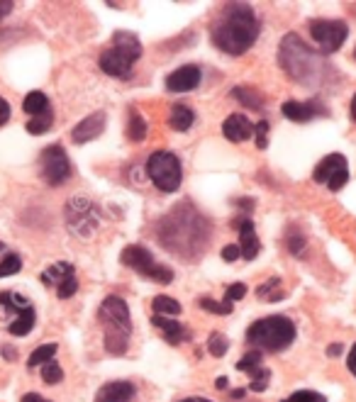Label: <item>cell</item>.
Listing matches in <instances>:
<instances>
[{
  "instance_id": "obj_1",
  "label": "cell",
  "mask_w": 356,
  "mask_h": 402,
  "mask_svg": "<svg viewBox=\"0 0 356 402\" xmlns=\"http://www.w3.org/2000/svg\"><path fill=\"white\" fill-rule=\"evenodd\" d=\"M259 17L256 13L244 3H227L220 8L217 17L212 20L210 39L220 52L239 57L249 52L251 44L259 37Z\"/></svg>"
},
{
  "instance_id": "obj_2",
  "label": "cell",
  "mask_w": 356,
  "mask_h": 402,
  "mask_svg": "<svg viewBox=\"0 0 356 402\" xmlns=\"http://www.w3.org/2000/svg\"><path fill=\"white\" fill-rule=\"evenodd\" d=\"M279 61L293 81L305 86H320L329 76V64L318 49H310L298 34H285L279 49Z\"/></svg>"
},
{
  "instance_id": "obj_3",
  "label": "cell",
  "mask_w": 356,
  "mask_h": 402,
  "mask_svg": "<svg viewBox=\"0 0 356 402\" xmlns=\"http://www.w3.org/2000/svg\"><path fill=\"white\" fill-rule=\"evenodd\" d=\"M98 317H101L103 329H105V339H103L105 341V351L112 356H122L127 351L132 334V317L127 302L117 295L105 297L101 302Z\"/></svg>"
},
{
  "instance_id": "obj_4",
  "label": "cell",
  "mask_w": 356,
  "mask_h": 402,
  "mask_svg": "<svg viewBox=\"0 0 356 402\" xmlns=\"http://www.w3.org/2000/svg\"><path fill=\"white\" fill-rule=\"evenodd\" d=\"M295 339V325L285 315H269L264 320H256L246 329V344H251L256 351H269L279 354L285 351Z\"/></svg>"
},
{
  "instance_id": "obj_5",
  "label": "cell",
  "mask_w": 356,
  "mask_h": 402,
  "mask_svg": "<svg viewBox=\"0 0 356 402\" xmlns=\"http://www.w3.org/2000/svg\"><path fill=\"white\" fill-rule=\"evenodd\" d=\"M140 57H142L140 39H137L132 32H115L110 47L103 49L98 64H101V68L107 73V76L130 78L132 66L140 61Z\"/></svg>"
},
{
  "instance_id": "obj_6",
  "label": "cell",
  "mask_w": 356,
  "mask_h": 402,
  "mask_svg": "<svg viewBox=\"0 0 356 402\" xmlns=\"http://www.w3.org/2000/svg\"><path fill=\"white\" fill-rule=\"evenodd\" d=\"M147 176L151 178V183H154L161 193H174L181 188V181H183L181 161H178V156L171 151H156L151 154L149 161H147Z\"/></svg>"
},
{
  "instance_id": "obj_7",
  "label": "cell",
  "mask_w": 356,
  "mask_h": 402,
  "mask_svg": "<svg viewBox=\"0 0 356 402\" xmlns=\"http://www.w3.org/2000/svg\"><path fill=\"white\" fill-rule=\"evenodd\" d=\"M120 261L127 268H132L135 273L149 278V281L164 283V285H169V283L174 281V271H171L169 266H161L159 261L151 256V251L144 249V246H140V244L125 246V251L120 254Z\"/></svg>"
},
{
  "instance_id": "obj_8",
  "label": "cell",
  "mask_w": 356,
  "mask_h": 402,
  "mask_svg": "<svg viewBox=\"0 0 356 402\" xmlns=\"http://www.w3.org/2000/svg\"><path fill=\"white\" fill-rule=\"evenodd\" d=\"M310 34L320 54H334L347 42L349 27L344 20H310Z\"/></svg>"
},
{
  "instance_id": "obj_9",
  "label": "cell",
  "mask_w": 356,
  "mask_h": 402,
  "mask_svg": "<svg viewBox=\"0 0 356 402\" xmlns=\"http://www.w3.org/2000/svg\"><path fill=\"white\" fill-rule=\"evenodd\" d=\"M39 173H42L44 181L54 188L61 186V183H66L68 178H71L73 168H71V161H68L66 151H64V147L52 144V147H47L42 154H39Z\"/></svg>"
},
{
  "instance_id": "obj_10",
  "label": "cell",
  "mask_w": 356,
  "mask_h": 402,
  "mask_svg": "<svg viewBox=\"0 0 356 402\" xmlns=\"http://www.w3.org/2000/svg\"><path fill=\"white\" fill-rule=\"evenodd\" d=\"M315 183H325L329 191L339 193L349 181V168H347V156L344 154H327L322 161L315 166L313 171Z\"/></svg>"
},
{
  "instance_id": "obj_11",
  "label": "cell",
  "mask_w": 356,
  "mask_h": 402,
  "mask_svg": "<svg viewBox=\"0 0 356 402\" xmlns=\"http://www.w3.org/2000/svg\"><path fill=\"white\" fill-rule=\"evenodd\" d=\"M66 220L71 225V230L81 237H91L98 227V210L93 202L76 198L66 205Z\"/></svg>"
},
{
  "instance_id": "obj_12",
  "label": "cell",
  "mask_w": 356,
  "mask_h": 402,
  "mask_svg": "<svg viewBox=\"0 0 356 402\" xmlns=\"http://www.w3.org/2000/svg\"><path fill=\"white\" fill-rule=\"evenodd\" d=\"M200 83V68L195 64H186V66L176 68L166 76V91L171 93H188L193 88H198Z\"/></svg>"
},
{
  "instance_id": "obj_13",
  "label": "cell",
  "mask_w": 356,
  "mask_h": 402,
  "mask_svg": "<svg viewBox=\"0 0 356 402\" xmlns=\"http://www.w3.org/2000/svg\"><path fill=\"white\" fill-rule=\"evenodd\" d=\"M105 112H93V115H88L86 120H81L76 127H73L71 132V139L76 144H86V142H93V139H98L105 130Z\"/></svg>"
},
{
  "instance_id": "obj_14",
  "label": "cell",
  "mask_w": 356,
  "mask_h": 402,
  "mask_svg": "<svg viewBox=\"0 0 356 402\" xmlns=\"http://www.w3.org/2000/svg\"><path fill=\"white\" fill-rule=\"evenodd\" d=\"M232 225H235V230L239 232V249H242V256H244L246 261L256 259V256H259L261 244H259V237H256L251 220H235Z\"/></svg>"
},
{
  "instance_id": "obj_15",
  "label": "cell",
  "mask_w": 356,
  "mask_h": 402,
  "mask_svg": "<svg viewBox=\"0 0 356 402\" xmlns=\"http://www.w3.org/2000/svg\"><path fill=\"white\" fill-rule=\"evenodd\" d=\"M132 398H135V385L130 380H112L96 393V402H132Z\"/></svg>"
},
{
  "instance_id": "obj_16",
  "label": "cell",
  "mask_w": 356,
  "mask_h": 402,
  "mask_svg": "<svg viewBox=\"0 0 356 402\" xmlns=\"http://www.w3.org/2000/svg\"><path fill=\"white\" fill-rule=\"evenodd\" d=\"M222 134H225L230 142L239 144V142H246V139L254 134V125H251V122L246 120L244 115L235 112V115H230L225 120V125H222Z\"/></svg>"
},
{
  "instance_id": "obj_17",
  "label": "cell",
  "mask_w": 356,
  "mask_h": 402,
  "mask_svg": "<svg viewBox=\"0 0 356 402\" xmlns=\"http://www.w3.org/2000/svg\"><path fill=\"white\" fill-rule=\"evenodd\" d=\"M320 110H322V107H320L318 103H313V100H305V103L288 100L283 105V115L288 117L290 122H310V120H315V117L320 115Z\"/></svg>"
},
{
  "instance_id": "obj_18",
  "label": "cell",
  "mask_w": 356,
  "mask_h": 402,
  "mask_svg": "<svg viewBox=\"0 0 356 402\" xmlns=\"http://www.w3.org/2000/svg\"><path fill=\"white\" fill-rule=\"evenodd\" d=\"M151 325H154L156 329L164 332L166 341H169V344H174V346L181 344L183 336H186V329H183V325H181V322H176V320H171V317L154 315V317H151Z\"/></svg>"
},
{
  "instance_id": "obj_19",
  "label": "cell",
  "mask_w": 356,
  "mask_h": 402,
  "mask_svg": "<svg viewBox=\"0 0 356 402\" xmlns=\"http://www.w3.org/2000/svg\"><path fill=\"white\" fill-rule=\"evenodd\" d=\"M232 98L235 100H239L244 107H249V110H261L266 103L264 93L259 91V88L254 86H235L232 88Z\"/></svg>"
},
{
  "instance_id": "obj_20",
  "label": "cell",
  "mask_w": 356,
  "mask_h": 402,
  "mask_svg": "<svg viewBox=\"0 0 356 402\" xmlns=\"http://www.w3.org/2000/svg\"><path fill=\"white\" fill-rule=\"evenodd\" d=\"M193 122H195V115H193V110L188 105H174V107H171V117H169L171 130L186 132V130H191Z\"/></svg>"
},
{
  "instance_id": "obj_21",
  "label": "cell",
  "mask_w": 356,
  "mask_h": 402,
  "mask_svg": "<svg viewBox=\"0 0 356 402\" xmlns=\"http://www.w3.org/2000/svg\"><path fill=\"white\" fill-rule=\"evenodd\" d=\"M34 322H37V315H34L32 307H27V310H22L17 317H15V322L8 327V329H10V334H13V336H24V334H29V332H32Z\"/></svg>"
},
{
  "instance_id": "obj_22",
  "label": "cell",
  "mask_w": 356,
  "mask_h": 402,
  "mask_svg": "<svg viewBox=\"0 0 356 402\" xmlns=\"http://www.w3.org/2000/svg\"><path fill=\"white\" fill-rule=\"evenodd\" d=\"M49 98L44 96L42 91H32V93H27V98H24V103H22V110L27 112V115H32V117H37L39 112H44V110H49Z\"/></svg>"
},
{
  "instance_id": "obj_23",
  "label": "cell",
  "mask_w": 356,
  "mask_h": 402,
  "mask_svg": "<svg viewBox=\"0 0 356 402\" xmlns=\"http://www.w3.org/2000/svg\"><path fill=\"white\" fill-rule=\"evenodd\" d=\"M261 368H264V366H261V351H256V349H251L249 354H244L239 361H237V371H239V373H246L249 378H254Z\"/></svg>"
},
{
  "instance_id": "obj_24",
  "label": "cell",
  "mask_w": 356,
  "mask_h": 402,
  "mask_svg": "<svg viewBox=\"0 0 356 402\" xmlns=\"http://www.w3.org/2000/svg\"><path fill=\"white\" fill-rule=\"evenodd\" d=\"M68 276H73V266L66 264V261H61V264L49 266V271L42 273V283H47V285H59V283Z\"/></svg>"
},
{
  "instance_id": "obj_25",
  "label": "cell",
  "mask_w": 356,
  "mask_h": 402,
  "mask_svg": "<svg viewBox=\"0 0 356 402\" xmlns=\"http://www.w3.org/2000/svg\"><path fill=\"white\" fill-rule=\"evenodd\" d=\"M151 307H154V312L161 317L181 315V305H178V300H174V297H169V295H156L154 300H151Z\"/></svg>"
},
{
  "instance_id": "obj_26",
  "label": "cell",
  "mask_w": 356,
  "mask_h": 402,
  "mask_svg": "<svg viewBox=\"0 0 356 402\" xmlns=\"http://www.w3.org/2000/svg\"><path fill=\"white\" fill-rule=\"evenodd\" d=\"M57 349H59L57 344H42L39 349H34L32 354H29L27 366H29V368H37V366L49 364V361L54 359V354H57Z\"/></svg>"
},
{
  "instance_id": "obj_27",
  "label": "cell",
  "mask_w": 356,
  "mask_h": 402,
  "mask_svg": "<svg viewBox=\"0 0 356 402\" xmlns=\"http://www.w3.org/2000/svg\"><path fill=\"white\" fill-rule=\"evenodd\" d=\"M127 137L132 139V142H142V139L147 137V120L140 115L137 110H132L130 115V125H127Z\"/></svg>"
},
{
  "instance_id": "obj_28",
  "label": "cell",
  "mask_w": 356,
  "mask_h": 402,
  "mask_svg": "<svg viewBox=\"0 0 356 402\" xmlns=\"http://www.w3.org/2000/svg\"><path fill=\"white\" fill-rule=\"evenodd\" d=\"M52 122H54V112H52V107H49V110L39 112L37 117H32V120L27 122V132L29 134H44L49 127H52Z\"/></svg>"
},
{
  "instance_id": "obj_29",
  "label": "cell",
  "mask_w": 356,
  "mask_h": 402,
  "mask_svg": "<svg viewBox=\"0 0 356 402\" xmlns=\"http://www.w3.org/2000/svg\"><path fill=\"white\" fill-rule=\"evenodd\" d=\"M256 295L261 297V300H281L283 297V290H281V278H271V281H266L264 285H259V290H256Z\"/></svg>"
},
{
  "instance_id": "obj_30",
  "label": "cell",
  "mask_w": 356,
  "mask_h": 402,
  "mask_svg": "<svg viewBox=\"0 0 356 402\" xmlns=\"http://www.w3.org/2000/svg\"><path fill=\"white\" fill-rule=\"evenodd\" d=\"M42 380L47 385H57V383H61L64 380V371H61V366L57 364V361H49V364H44L42 366Z\"/></svg>"
},
{
  "instance_id": "obj_31",
  "label": "cell",
  "mask_w": 356,
  "mask_h": 402,
  "mask_svg": "<svg viewBox=\"0 0 356 402\" xmlns=\"http://www.w3.org/2000/svg\"><path fill=\"white\" fill-rule=\"evenodd\" d=\"M227 349H230V341H227V336H222L220 332L210 334V339H207V351H210L215 359H222V356L227 354Z\"/></svg>"
},
{
  "instance_id": "obj_32",
  "label": "cell",
  "mask_w": 356,
  "mask_h": 402,
  "mask_svg": "<svg viewBox=\"0 0 356 402\" xmlns=\"http://www.w3.org/2000/svg\"><path fill=\"white\" fill-rule=\"evenodd\" d=\"M198 305H200L202 310L212 312V315H230L232 312V302H227V300L217 302V300H212V297H200Z\"/></svg>"
},
{
  "instance_id": "obj_33",
  "label": "cell",
  "mask_w": 356,
  "mask_h": 402,
  "mask_svg": "<svg viewBox=\"0 0 356 402\" xmlns=\"http://www.w3.org/2000/svg\"><path fill=\"white\" fill-rule=\"evenodd\" d=\"M22 271V259L17 254H8L3 261H0V278L5 276H15V273Z\"/></svg>"
},
{
  "instance_id": "obj_34",
  "label": "cell",
  "mask_w": 356,
  "mask_h": 402,
  "mask_svg": "<svg viewBox=\"0 0 356 402\" xmlns=\"http://www.w3.org/2000/svg\"><path fill=\"white\" fill-rule=\"evenodd\" d=\"M285 244H288L290 254L293 256H303L305 254V237L298 234L295 230L288 232V237H285Z\"/></svg>"
},
{
  "instance_id": "obj_35",
  "label": "cell",
  "mask_w": 356,
  "mask_h": 402,
  "mask_svg": "<svg viewBox=\"0 0 356 402\" xmlns=\"http://www.w3.org/2000/svg\"><path fill=\"white\" fill-rule=\"evenodd\" d=\"M283 402H327V398L320 393H315V390H298V393H293Z\"/></svg>"
},
{
  "instance_id": "obj_36",
  "label": "cell",
  "mask_w": 356,
  "mask_h": 402,
  "mask_svg": "<svg viewBox=\"0 0 356 402\" xmlns=\"http://www.w3.org/2000/svg\"><path fill=\"white\" fill-rule=\"evenodd\" d=\"M76 290H78V281H76V276L64 278V281L57 285V295L61 297V300H66V297H71Z\"/></svg>"
},
{
  "instance_id": "obj_37",
  "label": "cell",
  "mask_w": 356,
  "mask_h": 402,
  "mask_svg": "<svg viewBox=\"0 0 356 402\" xmlns=\"http://www.w3.org/2000/svg\"><path fill=\"white\" fill-rule=\"evenodd\" d=\"M269 383H271V371L261 368L259 373L251 378V390H254V393H264V390L269 388Z\"/></svg>"
},
{
  "instance_id": "obj_38",
  "label": "cell",
  "mask_w": 356,
  "mask_h": 402,
  "mask_svg": "<svg viewBox=\"0 0 356 402\" xmlns=\"http://www.w3.org/2000/svg\"><path fill=\"white\" fill-rule=\"evenodd\" d=\"M254 134H256V147L259 149L269 147V122L261 120L259 125H254Z\"/></svg>"
},
{
  "instance_id": "obj_39",
  "label": "cell",
  "mask_w": 356,
  "mask_h": 402,
  "mask_svg": "<svg viewBox=\"0 0 356 402\" xmlns=\"http://www.w3.org/2000/svg\"><path fill=\"white\" fill-rule=\"evenodd\" d=\"M244 295H246V285H244V283H232V285L227 288V292H225V300L227 302H235V300H242Z\"/></svg>"
},
{
  "instance_id": "obj_40",
  "label": "cell",
  "mask_w": 356,
  "mask_h": 402,
  "mask_svg": "<svg viewBox=\"0 0 356 402\" xmlns=\"http://www.w3.org/2000/svg\"><path fill=\"white\" fill-rule=\"evenodd\" d=\"M239 256H242L239 244H227L225 249H222V259H225V261H230V264H232V261H237V259H239Z\"/></svg>"
},
{
  "instance_id": "obj_41",
  "label": "cell",
  "mask_w": 356,
  "mask_h": 402,
  "mask_svg": "<svg viewBox=\"0 0 356 402\" xmlns=\"http://www.w3.org/2000/svg\"><path fill=\"white\" fill-rule=\"evenodd\" d=\"M8 120H10V103L5 98H0V127L8 125Z\"/></svg>"
},
{
  "instance_id": "obj_42",
  "label": "cell",
  "mask_w": 356,
  "mask_h": 402,
  "mask_svg": "<svg viewBox=\"0 0 356 402\" xmlns=\"http://www.w3.org/2000/svg\"><path fill=\"white\" fill-rule=\"evenodd\" d=\"M15 8V3H10V0H0V20L5 17V15H10Z\"/></svg>"
},
{
  "instance_id": "obj_43",
  "label": "cell",
  "mask_w": 356,
  "mask_h": 402,
  "mask_svg": "<svg viewBox=\"0 0 356 402\" xmlns=\"http://www.w3.org/2000/svg\"><path fill=\"white\" fill-rule=\"evenodd\" d=\"M347 366H349V371H352V373H354V378H356V344L352 346V351H349Z\"/></svg>"
},
{
  "instance_id": "obj_44",
  "label": "cell",
  "mask_w": 356,
  "mask_h": 402,
  "mask_svg": "<svg viewBox=\"0 0 356 402\" xmlns=\"http://www.w3.org/2000/svg\"><path fill=\"white\" fill-rule=\"evenodd\" d=\"M20 402H52V400L42 398V395H37V393H27V395H22V400Z\"/></svg>"
},
{
  "instance_id": "obj_45",
  "label": "cell",
  "mask_w": 356,
  "mask_h": 402,
  "mask_svg": "<svg viewBox=\"0 0 356 402\" xmlns=\"http://www.w3.org/2000/svg\"><path fill=\"white\" fill-rule=\"evenodd\" d=\"M339 354H342V344H337V341H334V344H329L327 356H339Z\"/></svg>"
},
{
  "instance_id": "obj_46",
  "label": "cell",
  "mask_w": 356,
  "mask_h": 402,
  "mask_svg": "<svg viewBox=\"0 0 356 402\" xmlns=\"http://www.w3.org/2000/svg\"><path fill=\"white\" fill-rule=\"evenodd\" d=\"M215 388H217V390H227V388H230V380H227L225 375H222V378L215 380Z\"/></svg>"
},
{
  "instance_id": "obj_47",
  "label": "cell",
  "mask_w": 356,
  "mask_h": 402,
  "mask_svg": "<svg viewBox=\"0 0 356 402\" xmlns=\"http://www.w3.org/2000/svg\"><path fill=\"white\" fill-rule=\"evenodd\" d=\"M232 398H235V400H242V398H244V390H232Z\"/></svg>"
},
{
  "instance_id": "obj_48",
  "label": "cell",
  "mask_w": 356,
  "mask_h": 402,
  "mask_svg": "<svg viewBox=\"0 0 356 402\" xmlns=\"http://www.w3.org/2000/svg\"><path fill=\"white\" fill-rule=\"evenodd\" d=\"M181 402H212V400H207V398H186V400H181Z\"/></svg>"
},
{
  "instance_id": "obj_49",
  "label": "cell",
  "mask_w": 356,
  "mask_h": 402,
  "mask_svg": "<svg viewBox=\"0 0 356 402\" xmlns=\"http://www.w3.org/2000/svg\"><path fill=\"white\" fill-rule=\"evenodd\" d=\"M352 120L356 122V96L352 98Z\"/></svg>"
},
{
  "instance_id": "obj_50",
  "label": "cell",
  "mask_w": 356,
  "mask_h": 402,
  "mask_svg": "<svg viewBox=\"0 0 356 402\" xmlns=\"http://www.w3.org/2000/svg\"><path fill=\"white\" fill-rule=\"evenodd\" d=\"M0 251H3V241H0Z\"/></svg>"
},
{
  "instance_id": "obj_51",
  "label": "cell",
  "mask_w": 356,
  "mask_h": 402,
  "mask_svg": "<svg viewBox=\"0 0 356 402\" xmlns=\"http://www.w3.org/2000/svg\"><path fill=\"white\" fill-rule=\"evenodd\" d=\"M354 59H356V49H354Z\"/></svg>"
}]
</instances>
